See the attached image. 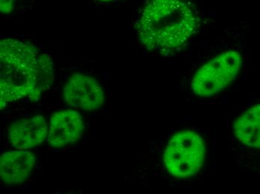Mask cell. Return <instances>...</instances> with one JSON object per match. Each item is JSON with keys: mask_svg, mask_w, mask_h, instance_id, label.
I'll use <instances>...</instances> for the list:
<instances>
[{"mask_svg": "<svg viewBox=\"0 0 260 194\" xmlns=\"http://www.w3.org/2000/svg\"><path fill=\"white\" fill-rule=\"evenodd\" d=\"M54 64L32 44L13 38L0 42V107L23 98L34 99L48 91Z\"/></svg>", "mask_w": 260, "mask_h": 194, "instance_id": "obj_1", "label": "cell"}, {"mask_svg": "<svg viewBox=\"0 0 260 194\" xmlns=\"http://www.w3.org/2000/svg\"><path fill=\"white\" fill-rule=\"evenodd\" d=\"M199 26L194 8L185 0H150L138 21L142 44L150 51L169 52L189 42Z\"/></svg>", "mask_w": 260, "mask_h": 194, "instance_id": "obj_2", "label": "cell"}, {"mask_svg": "<svg viewBox=\"0 0 260 194\" xmlns=\"http://www.w3.org/2000/svg\"><path fill=\"white\" fill-rule=\"evenodd\" d=\"M240 52L229 50L215 56L198 71L191 82L194 95L210 97L234 83L243 65Z\"/></svg>", "mask_w": 260, "mask_h": 194, "instance_id": "obj_3", "label": "cell"}, {"mask_svg": "<svg viewBox=\"0 0 260 194\" xmlns=\"http://www.w3.org/2000/svg\"><path fill=\"white\" fill-rule=\"evenodd\" d=\"M205 159V144L199 134L183 131L170 140L164 153V162L170 174L188 178L198 173Z\"/></svg>", "mask_w": 260, "mask_h": 194, "instance_id": "obj_4", "label": "cell"}, {"mask_svg": "<svg viewBox=\"0 0 260 194\" xmlns=\"http://www.w3.org/2000/svg\"><path fill=\"white\" fill-rule=\"evenodd\" d=\"M64 99L70 107L92 111L104 105L105 94L102 87L94 79L77 73L64 85Z\"/></svg>", "mask_w": 260, "mask_h": 194, "instance_id": "obj_5", "label": "cell"}, {"mask_svg": "<svg viewBox=\"0 0 260 194\" xmlns=\"http://www.w3.org/2000/svg\"><path fill=\"white\" fill-rule=\"evenodd\" d=\"M85 124L75 110L55 112L50 118L47 143L53 148H61L75 143L83 136Z\"/></svg>", "mask_w": 260, "mask_h": 194, "instance_id": "obj_6", "label": "cell"}, {"mask_svg": "<svg viewBox=\"0 0 260 194\" xmlns=\"http://www.w3.org/2000/svg\"><path fill=\"white\" fill-rule=\"evenodd\" d=\"M48 135L47 121L42 115L23 118L11 125L8 138L17 149H28L44 143Z\"/></svg>", "mask_w": 260, "mask_h": 194, "instance_id": "obj_7", "label": "cell"}, {"mask_svg": "<svg viewBox=\"0 0 260 194\" xmlns=\"http://www.w3.org/2000/svg\"><path fill=\"white\" fill-rule=\"evenodd\" d=\"M34 153L26 149L9 151L0 158V177L6 184L14 185L26 181L36 165Z\"/></svg>", "mask_w": 260, "mask_h": 194, "instance_id": "obj_8", "label": "cell"}, {"mask_svg": "<svg viewBox=\"0 0 260 194\" xmlns=\"http://www.w3.org/2000/svg\"><path fill=\"white\" fill-rule=\"evenodd\" d=\"M235 138L247 148L260 150V103L250 105L235 120Z\"/></svg>", "mask_w": 260, "mask_h": 194, "instance_id": "obj_9", "label": "cell"}, {"mask_svg": "<svg viewBox=\"0 0 260 194\" xmlns=\"http://www.w3.org/2000/svg\"><path fill=\"white\" fill-rule=\"evenodd\" d=\"M15 0H0V12L3 14L13 12Z\"/></svg>", "mask_w": 260, "mask_h": 194, "instance_id": "obj_10", "label": "cell"}, {"mask_svg": "<svg viewBox=\"0 0 260 194\" xmlns=\"http://www.w3.org/2000/svg\"><path fill=\"white\" fill-rule=\"evenodd\" d=\"M101 1H103V2H109V1H112V0H101Z\"/></svg>", "mask_w": 260, "mask_h": 194, "instance_id": "obj_11", "label": "cell"}]
</instances>
